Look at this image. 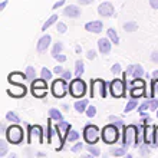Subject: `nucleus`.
Wrapping results in <instances>:
<instances>
[{"mask_svg": "<svg viewBox=\"0 0 158 158\" xmlns=\"http://www.w3.org/2000/svg\"><path fill=\"white\" fill-rule=\"evenodd\" d=\"M131 86H138V88H145V81L141 78H135L131 82Z\"/></svg>", "mask_w": 158, "mask_h": 158, "instance_id": "41", "label": "nucleus"}, {"mask_svg": "<svg viewBox=\"0 0 158 158\" xmlns=\"http://www.w3.org/2000/svg\"><path fill=\"white\" fill-rule=\"evenodd\" d=\"M52 118L49 117V119H48V122H46V141L52 142V135H53V131H52Z\"/></svg>", "mask_w": 158, "mask_h": 158, "instance_id": "26", "label": "nucleus"}, {"mask_svg": "<svg viewBox=\"0 0 158 158\" xmlns=\"http://www.w3.org/2000/svg\"><path fill=\"white\" fill-rule=\"evenodd\" d=\"M145 95V88L131 86V98H141Z\"/></svg>", "mask_w": 158, "mask_h": 158, "instance_id": "24", "label": "nucleus"}, {"mask_svg": "<svg viewBox=\"0 0 158 158\" xmlns=\"http://www.w3.org/2000/svg\"><path fill=\"white\" fill-rule=\"evenodd\" d=\"M69 94H71L73 98L81 99V98L86 94V83L83 82L81 78L72 79L71 83H69Z\"/></svg>", "mask_w": 158, "mask_h": 158, "instance_id": "6", "label": "nucleus"}, {"mask_svg": "<svg viewBox=\"0 0 158 158\" xmlns=\"http://www.w3.org/2000/svg\"><path fill=\"white\" fill-rule=\"evenodd\" d=\"M91 98H106V82L96 78L91 81Z\"/></svg>", "mask_w": 158, "mask_h": 158, "instance_id": "5", "label": "nucleus"}, {"mask_svg": "<svg viewBox=\"0 0 158 158\" xmlns=\"http://www.w3.org/2000/svg\"><path fill=\"white\" fill-rule=\"evenodd\" d=\"M127 150H128V147L122 145L121 148H114V150H111V154L115 155V157H122V155H127Z\"/></svg>", "mask_w": 158, "mask_h": 158, "instance_id": "32", "label": "nucleus"}, {"mask_svg": "<svg viewBox=\"0 0 158 158\" xmlns=\"http://www.w3.org/2000/svg\"><path fill=\"white\" fill-rule=\"evenodd\" d=\"M98 15L101 17H112L115 15V7L111 2H104L98 6Z\"/></svg>", "mask_w": 158, "mask_h": 158, "instance_id": "11", "label": "nucleus"}, {"mask_svg": "<svg viewBox=\"0 0 158 158\" xmlns=\"http://www.w3.org/2000/svg\"><path fill=\"white\" fill-rule=\"evenodd\" d=\"M86 58L89 59V60H94V59L96 58V52H95L94 49H89V50L86 52Z\"/></svg>", "mask_w": 158, "mask_h": 158, "instance_id": "50", "label": "nucleus"}, {"mask_svg": "<svg viewBox=\"0 0 158 158\" xmlns=\"http://www.w3.org/2000/svg\"><path fill=\"white\" fill-rule=\"evenodd\" d=\"M148 2H150V6L154 10H158V0H148Z\"/></svg>", "mask_w": 158, "mask_h": 158, "instance_id": "56", "label": "nucleus"}, {"mask_svg": "<svg viewBox=\"0 0 158 158\" xmlns=\"http://www.w3.org/2000/svg\"><path fill=\"white\" fill-rule=\"evenodd\" d=\"M81 15H82V9L78 4H69L63 9V16L71 17V19H78Z\"/></svg>", "mask_w": 158, "mask_h": 158, "instance_id": "13", "label": "nucleus"}, {"mask_svg": "<svg viewBox=\"0 0 158 158\" xmlns=\"http://www.w3.org/2000/svg\"><path fill=\"white\" fill-rule=\"evenodd\" d=\"M63 71H65V69H63V68L60 66V65H58V66H55V68H53V73H56V75H59V76H60V73H62Z\"/></svg>", "mask_w": 158, "mask_h": 158, "instance_id": "54", "label": "nucleus"}, {"mask_svg": "<svg viewBox=\"0 0 158 158\" xmlns=\"http://www.w3.org/2000/svg\"><path fill=\"white\" fill-rule=\"evenodd\" d=\"M26 76H27V79L26 81H35V78H36V69H35L33 66H26Z\"/></svg>", "mask_w": 158, "mask_h": 158, "instance_id": "35", "label": "nucleus"}, {"mask_svg": "<svg viewBox=\"0 0 158 158\" xmlns=\"http://www.w3.org/2000/svg\"><path fill=\"white\" fill-rule=\"evenodd\" d=\"M72 129V125L69 124V122H66V121H58V124H55V131H56V134L59 135V138H60V142H59V147H56V151H60L62 150L63 144H65V141H68L66 137H68V132Z\"/></svg>", "mask_w": 158, "mask_h": 158, "instance_id": "4", "label": "nucleus"}, {"mask_svg": "<svg viewBox=\"0 0 158 158\" xmlns=\"http://www.w3.org/2000/svg\"><path fill=\"white\" fill-rule=\"evenodd\" d=\"M56 30H58V33H66L68 32V26L66 23H63V22H58V25H56Z\"/></svg>", "mask_w": 158, "mask_h": 158, "instance_id": "42", "label": "nucleus"}, {"mask_svg": "<svg viewBox=\"0 0 158 158\" xmlns=\"http://www.w3.org/2000/svg\"><path fill=\"white\" fill-rule=\"evenodd\" d=\"M6 119H7L9 122H12V124H20V118H19V115H17L15 111H9V112L6 114Z\"/></svg>", "mask_w": 158, "mask_h": 158, "instance_id": "28", "label": "nucleus"}, {"mask_svg": "<svg viewBox=\"0 0 158 158\" xmlns=\"http://www.w3.org/2000/svg\"><path fill=\"white\" fill-rule=\"evenodd\" d=\"M56 22H58V15H52V16L43 23V26H42V32H46V30L49 29L50 26H53Z\"/></svg>", "mask_w": 158, "mask_h": 158, "instance_id": "23", "label": "nucleus"}, {"mask_svg": "<svg viewBox=\"0 0 158 158\" xmlns=\"http://www.w3.org/2000/svg\"><path fill=\"white\" fill-rule=\"evenodd\" d=\"M69 86H68V81H65L63 78L55 79L52 83V95L58 99H62L63 96H66Z\"/></svg>", "mask_w": 158, "mask_h": 158, "instance_id": "7", "label": "nucleus"}, {"mask_svg": "<svg viewBox=\"0 0 158 158\" xmlns=\"http://www.w3.org/2000/svg\"><path fill=\"white\" fill-rule=\"evenodd\" d=\"M25 79H27L26 72L25 73H22V72H12V73H9V76H7L9 83H12V85H15V83H23Z\"/></svg>", "mask_w": 158, "mask_h": 158, "instance_id": "18", "label": "nucleus"}, {"mask_svg": "<svg viewBox=\"0 0 158 158\" xmlns=\"http://www.w3.org/2000/svg\"><path fill=\"white\" fill-rule=\"evenodd\" d=\"M52 72L48 69V68H42V71H40V78L46 79V81H49V79H52Z\"/></svg>", "mask_w": 158, "mask_h": 158, "instance_id": "39", "label": "nucleus"}, {"mask_svg": "<svg viewBox=\"0 0 158 158\" xmlns=\"http://www.w3.org/2000/svg\"><path fill=\"white\" fill-rule=\"evenodd\" d=\"M4 137L9 141V144L19 145L25 139V131H23V128L19 124H13L10 127H7L6 132H4Z\"/></svg>", "mask_w": 158, "mask_h": 158, "instance_id": "1", "label": "nucleus"}, {"mask_svg": "<svg viewBox=\"0 0 158 158\" xmlns=\"http://www.w3.org/2000/svg\"><path fill=\"white\" fill-rule=\"evenodd\" d=\"M132 69H134V65H129V66L127 68V71H125V73H127L128 76H131V75H132Z\"/></svg>", "mask_w": 158, "mask_h": 158, "instance_id": "57", "label": "nucleus"}, {"mask_svg": "<svg viewBox=\"0 0 158 158\" xmlns=\"http://www.w3.org/2000/svg\"><path fill=\"white\" fill-rule=\"evenodd\" d=\"M138 106V101H137V98H132L131 101H128V104H127V106H125V109H124V112L127 114V112H131L132 109H135Z\"/></svg>", "mask_w": 158, "mask_h": 158, "instance_id": "33", "label": "nucleus"}, {"mask_svg": "<svg viewBox=\"0 0 158 158\" xmlns=\"http://www.w3.org/2000/svg\"><path fill=\"white\" fill-rule=\"evenodd\" d=\"M85 114H86L88 118L96 117V106H94V105H89V106L86 108V111H85Z\"/></svg>", "mask_w": 158, "mask_h": 158, "instance_id": "40", "label": "nucleus"}, {"mask_svg": "<svg viewBox=\"0 0 158 158\" xmlns=\"http://www.w3.org/2000/svg\"><path fill=\"white\" fill-rule=\"evenodd\" d=\"M151 122H152V119H151L150 115H145V117H142V119H141V124H142V125H148V124H151Z\"/></svg>", "mask_w": 158, "mask_h": 158, "instance_id": "52", "label": "nucleus"}, {"mask_svg": "<svg viewBox=\"0 0 158 158\" xmlns=\"http://www.w3.org/2000/svg\"><path fill=\"white\" fill-rule=\"evenodd\" d=\"M154 131H155V127H152L151 124L144 125V142L148 144L150 147L152 144V141H154Z\"/></svg>", "mask_w": 158, "mask_h": 158, "instance_id": "17", "label": "nucleus"}, {"mask_svg": "<svg viewBox=\"0 0 158 158\" xmlns=\"http://www.w3.org/2000/svg\"><path fill=\"white\" fill-rule=\"evenodd\" d=\"M85 148H86L88 152H89L92 157H99V155H101V150L98 148V147H92V144H88V145H85Z\"/></svg>", "mask_w": 158, "mask_h": 158, "instance_id": "34", "label": "nucleus"}, {"mask_svg": "<svg viewBox=\"0 0 158 158\" xmlns=\"http://www.w3.org/2000/svg\"><path fill=\"white\" fill-rule=\"evenodd\" d=\"M55 60H58L59 63H63V62H66V55H62V53H59V55H56V56H55Z\"/></svg>", "mask_w": 158, "mask_h": 158, "instance_id": "49", "label": "nucleus"}, {"mask_svg": "<svg viewBox=\"0 0 158 158\" xmlns=\"http://www.w3.org/2000/svg\"><path fill=\"white\" fill-rule=\"evenodd\" d=\"M158 109V99L157 98H150V111H152V112H157Z\"/></svg>", "mask_w": 158, "mask_h": 158, "instance_id": "43", "label": "nucleus"}, {"mask_svg": "<svg viewBox=\"0 0 158 158\" xmlns=\"http://www.w3.org/2000/svg\"><path fill=\"white\" fill-rule=\"evenodd\" d=\"M83 148H85V145H83L82 142L76 141V142H75V145H73V147L71 148V151H72V152H81V151H82Z\"/></svg>", "mask_w": 158, "mask_h": 158, "instance_id": "45", "label": "nucleus"}, {"mask_svg": "<svg viewBox=\"0 0 158 158\" xmlns=\"http://www.w3.org/2000/svg\"><path fill=\"white\" fill-rule=\"evenodd\" d=\"M150 59L152 63H157L158 65V50H154V52L150 55Z\"/></svg>", "mask_w": 158, "mask_h": 158, "instance_id": "51", "label": "nucleus"}, {"mask_svg": "<svg viewBox=\"0 0 158 158\" xmlns=\"http://www.w3.org/2000/svg\"><path fill=\"white\" fill-rule=\"evenodd\" d=\"M62 50H63V43L60 40H58L56 43H53V48H52V56H56V55L59 53H62Z\"/></svg>", "mask_w": 158, "mask_h": 158, "instance_id": "31", "label": "nucleus"}, {"mask_svg": "<svg viewBox=\"0 0 158 158\" xmlns=\"http://www.w3.org/2000/svg\"><path fill=\"white\" fill-rule=\"evenodd\" d=\"M137 134H138V128L137 125H124V131H122V145L125 147H132L137 145Z\"/></svg>", "mask_w": 158, "mask_h": 158, "instance_id": "3", "label": "nucleus"}, {"mask_svg": "<svg viewBox=\"0 0 158 158\" xmlns=\"http://www.w3.org/2000/svg\"><path fill=\"white\" fill-rule=\"evenodd\" d=\"M6 129H7V127H6V125H4V124H0V131H2V134L6 132Z\"/></svg>", "mask_w": 158, "mask_h": 158, "instance_id": "60", "label": "nucleus"}, {"mask_svg": "<svg viewBox=\"0 0 158 158\" xmlns=\"http://www.w3.org/2000/svg\"><path fill=\"white\" fill-rule=\"evenodd\" d=\"M48 114H49V117L52 118L53 121H56V122H58V121H62V119H63L62 112H60L58 108H50Z\"/></svg>", "mask_w": 158, "mask_h": 158, "instance_id": "22", "label": "nucleus"}, {"mask_svg": "<svg viewBox=\"0 0 158 158\" xmlns=\"http://www.w3.org/2000/svg\"><path fill=\"white\" fill-rule=\"evenodd\" d=\"M63 4H65V0H59V2H56V3L53 4V10H56V9H59V7H62Z\"/></svg>", "mask_w": 158, "mask_h": 158, "instance_id": "55", "label": "nucleus"}, {"mask_svg": "<svg viewBox=\"0 0 158 158\" xmlns=\"http://www.w3.org/2000/svg\"><path fill=\"white\" fill-rule=\"evenodd\" d=\"M109 121H111V122H115L118 127H122V128H124V121L121 119V118L115 117V115H109Z\"/></svg>", "mask_w": 158, "mask_h": 158, "instance_id": "46", "label": "nucleus"}, {"mask_svg": "<svg viewBox=\"0 0 158 158\" xmlns=\"http://www.w3.org/2000/svg\"><path fill=\"white\" fill-rule=\"evenodd\" d=\"M26 86L23 83H15V86L12 89H7V95H10L12 98H23L26 95Z\"/></svg>", "mask_w": 158, "mask_h": 158, "instance_id": "14", "label": "nucleus"}, {"mask_svg": "<svg viewBox=\"0 0 158 158\" xmlns=\"http://www.w3.org/2000/svg\"><path fill=\"white\" fill-rule=\"evenodd\" d=\"M48 81L43 78H39V79H35L30 82V88H48Z\"/></svg>", "mask_w": 158, "mask_h": 158, "instance_id": "30", "label": "nucleus"}, {"mask_svg": "<svg viewBox=\"0 0 158 158\" xmlns=\"http://www.w3.org/2000/svg\"><path fill=\"white\" fill-rule=\"evenodd\" d=\"M83 139L86 144H92V145H95L98 139H99V129L96 125H86L85 128H83Z\"/></svg>", "mask_w": 158, "mask_h": 158, "instance_id": "9", "label": "nucleus"}, {"mask_svg": "<svg viewBox=\"0 0 158 158\" xmlns=\"http://www.w3.org/2000/svg\"><path fill=\"white\" fill-rule=\"evenodd\" d=\"M50 43H52V36L50 35H43L36 43V50L38 53H45L46 50L49 49Z\"/></svg>", "mask_w": 158, "mask_h": 158, "instance_id": "12", "label": "nucleus"}, {"mask_svg": "<svg viewBox=\"0 0 158 158\" xmlns=\"http://www.w3.org/2000/svg\"><path fill=\"white\" fill-rule=\"evenodd\" d=\"M30 92L35 98H45L48 95V88H30Z\"/></svg>", "mask_w": 158, "mask_h": 158, "instance_id": "20", "label": "nucleus"}, {"mask_svg": "<svg viewBox=\"0 0 158 158\" xmlns=\"http://www.w3.org/2000/svg\"><path fill=\"white\" fill-rule=\"evenodd\" d=\"M60 78H63L65 81H71L72 79V72L68 69V71H63L62 73H60Z\"/></svg>", "mask_w": 158, "mask_h": 158, "instance_id": "48", "label": "nucleus"}, {"mask_svg": "<svg viewBox=\"0 0 158 158\" xmlns=\"http://www.w3.org/2000/svg\"><path fill=\"white\" fill-rule=\"evenodd\" d=\"M95 0H78L79 6H88V4H92Z\"/></svg>", "mask_w": 158, "mask_h": 158, "instance_id": "53", "label": "nucleus"}, {"mask_svg": "<svg viewBox=\"0 0 158 158\" xmlns=\"http://www.w3.org/2000/svg\"><path fill=\"white\" fill-rule=\"evenodd\" d=\"M6 6H7V0H3V2L0 3V10H4V9H6Z\"/></svg>", "mask_w": 158, "mask_h": 158, "instance_id": "58", "label": "nucleus"}, {"mask_svg": "<svg viewBox=\"0 0 158 158\" xmlns=\"http://www.w3.org/2000/svg\"><path fill=\"white\" fill-rule=\"evenodd\" d=\"M79 137H81V135H79L78 131H75V129H71V131L68 132L66 139H68L69 142H76V141L79 139Z\"/></svg>", "mask_w": 158, "mask_h": 158, "instance_id": "36", "label": "nucleus"}, {"mask_svg": "<svg viewBox=\"0 0 158 158\" xmlns=\"http://www.w3.org/2000/svg\"><path fill=\"white\" fill-rule=\"evenodd\" d=\"M111 72H112V73H114L115 76L119 75L121 72H122V66H121L119 63H114L112 66H111Z\"/></svg>", "mask_w": 158, "mask_h": 158, "instance_id": "44", "label": "nucleus"}, {"mask_svg": "<svg viewBox=\"0 0 158 158\" xmlns=\"http://www.w3.org/2000/svg\"><path fill=\"white\" fill-rule=\"evenodd\" d=\"M157 118H158V109H157Z\"/></svg>", "mask_w": 158, "mask_h": 158, "instance_id": "62", "label": "nucleus"}, {"mask_svg": "<svg viewBox=\"0 0 158 158\" xmlns=\"http://www.w3.org/2000/svg\"><path fill=\"white\" fill-rule=\"evenodd\" d=\"M102 29H104V23L101 20H91V22H88V23H85V30L91 32V33L98 35L102 32Z\"/></svg>", "mask_w": 158, "mask_h": 158, "instance_id": "15", "label": "nucleus"}, {"mask_svg": "<svg viewBox=\"0 0 158 158\" xmlns=\"http://www.w3.org/2000/svg\"><path fill=\"white\" fill-rule=\"evenodd\" d=\"M139 155H142V157H145V155H150V145L148 144H141L139 145Z\"/></svg>", "mask_w": 158, "mask_h": 158, "instance_id": "38", "label": "nucleus"}, {"mask_svg": "<svg viewBox=\"0 0 158 158\" xmlns=\"http://www.w3.org/2000/svg\"><path fill=\"white\" fill-rule=\"evenodd\" d=\"M151 147H152V148H157V147H158V125L155 127V131H154V141H152Z\"/></svg>", "mask_w": 158, "mask_h": 158, "instance_id": "47", "label": "nucleus"}, {"mask_svg": "<svg viewBox=\"0 0 158 158\" xmlns=\"http://www.w3.org/2000/svg\"><path fill=\"white\" fill-rule=\"evenodd\" d=\"M88 106H89V101H88V99L75 101V104H73V108H75V111H76V112H79V114L85 112Z\"/></svg>", "mask_w": 158, "mask_h": 158, "instance_id": "19", "label": "nucleus"}, {"mask_svg": "<svg viewBox=\"0 0 158 158\" xmlns=\"http://www.w3.org/2000/svg\"><path fill=\"white\" fill-rule=\"evenodd\" d=\"M151 79H155V81H158V69L151 73Z\"/></svg>", "mask_w": 158, "mask_h": 158, "instance_id": "59", "label": "nucleus"}, {"mask_svg": "<svg viewBox=\"0 0 158 158\" xmlns=\"http://www.w3.org/2000/svg\"><path fill=\"white\" fill-rule=\"evenodd\" d=\"M27 142L33 144V142H43V128L40 125H29V135H27Z\"/></svg>", "mask_w": 158, "mask_h": 158, "instance_id": "10", "label": "nucleus"}, {"mask_svg": "<svg viewBox=\"0 0 158 158\" xmlns=\"http://www.w3.org/2000/svg\"><path fill=\"white\" fill-rule=\"evenodd\" d=\"M36 157H46L45 152H36Z\"/></svg>", "mask_w": 158, "mask_h": 158, "instance_id": "61", "label": "nucleus"}, {"mask_svg": "<svg viewBox=\"0 0 158 158\" xmlns=\"http://www.w3.org/2000/svg\"><path fill=\"white\" fill-rule=\"evenodd\" d=\"M7 139H0V158L6 157V154H7Z\"/></svg>", "mask_w": 158, "mask_h": 158, "instance_id": "37", "label": "nucleus"}, {"mask_svg": "<svg viewBox=\"0 0 158 158\" xmlns=\"http://www.w3.org/2000/svg\"><path fill=\"white\" fill-rule=\"evenodd\" d=\"M106 35H108V38L112 40V43H114L115 46L119 45V36H118V33H117V30H115V29L109 27V29L106 30Z\"/></svg>", "mask_w": 158, "mask_h": 158, "instance_id": "21", "label": "nucleus"}, {"mask_svg": "<svg viewBox=\"0 0 158 158\" xmlns=\"http://www.w3.org/2000/svg\"><path fill=\"white\" fill-rule=\"evenodd\" d=\"M83 72H85V65L81 59H78L75 62V76L76 78H81L83 75Z\"/></svg>", "mask_w": 158, "mask_h": 158, "instance_id": "25", "label": "nucleus"}, {"mask_svg": "<svg viewBox=\"0 0 158 158\" xmlns=\"http://www.w3.org/2000/svg\"><path fill=\"white\" fill-rule=\"evenodd\" d=\"M137 29H138L137 22L129 20V22H127V23H124V30L127 32V33H132V32H135Z\"/></svg>", "mask_w": 158, "mask_h": 158, "instance_id": "27", "label": "nucleus"}, {"mask_svg": "<svg viewBox=\"0 0 158 158\" xmlns=\"http://www.w3.org/2000/svg\"><path fill=\"white\" fill-rule=\"evenodd\" d=\"M119 127L117 124H108L105 125L102 131H101V138H102V141L105 144H108V145H112L115 142L119 139Z\"/></svg>", "mask_w": 158, "mask_h": 158, "instance_id": "2", "label": "nucleus"}, {"mask_svg": "<svg viewBox=\"0 0 158 158\" xmlns=\"http://www.w3.org/2000/svg\"><path fill=\"white\" fill-rule=\"evenodd\" d=\"M144 68L141 66V65H134V69H132V75H131V78H142L144 76Z\"/></svg>", "mask_w": 158, "mask_h": 158, "instance_id": "29", "label": "nucleus"}, {"mask_svg": "<svg viewBox=\"0 0 158 158\" xmlns=\"http://www.w3.org/2000/svg\"><path fill=\"white\" fill-rule=\"evenodd\" d=\"M125 89H127V83L124 79L115 78L109 83V92L114 98H124L125 96Z\"/></svg>", "mask_w": 158, "mask_h": 158, "instance_id": "8", "label": "nucleus"}, {"mask_svg": "<svg viewBox=\"0 0 158 158\" xmlns=\"http://www.w3.org/2000/svg\"><path fill=\"white\" fill-rule=\"evenodd\" d=\"M112 45L114 43L109 38H101L98 40V49H99V52L102 55H108L111 52V49H112Z\"/></svg>", "mask_w": 158, "mask_h": 158, "instance_id": "16", "label": "nucleus"}]
</instances>
